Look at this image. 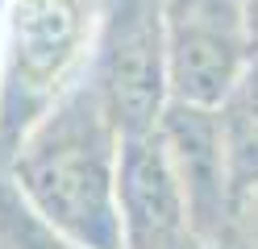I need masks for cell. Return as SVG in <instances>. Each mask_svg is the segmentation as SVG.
I'll return each instance as SVG.
<instances>
[{
	"label": "cell",
	"instance_id": "cell-5",
	"mask_svg": "<svg viewBox=\"0 0 258 249\" xmlns=\"http://www.w3.org/2000/svg\"><path fill=\"white\" fill-rule=\"evenodd\" d=\"M217 125H221L233 195L241 199L250 187H258V54L250 58L246 75L233 83V92L221 100Z\"/></svg>",
	"mask_w": 258,
	"mask_h": 249
},
{
	"label": "cell",
	"instance_id": "cell-1",
	"mask_svg": "<svg viewBox=\"0 0 258 249\" xmlns=\"http://www.w3.org/2000/svg\"><path fill=\"white\" fill-rule=\"evenodd\" d=\"M121 129L84 75L46 108L0 166L25 208L79 249H121Z\"/></svg>",
	"mask_w": 258,
	"mask_h": 249
},
{
	"label": "cell",
	"instance_id": "cell-2",
	"mask_svg": "<svg viewBox=\"0 0 258 249\" xmlns=\"http://www.w3.org/2000/svg\"><path fill=\"white\" fill-rule=\"evenodd\" d=\"M108 0H0V166L88 75Z\"/></svg>",
	"mask_w": 258,
	"mask_h": 249
},
{
	"label": "cell",
	"instance_id": "cell-4",
	"mask_svg": "<svg viewBox=\"0 0 258 249\" xmlns=\"http://www.w3.org/2000/svg\"><path fill=\"white\" fill-rule=\"evenodd\" d=\"M171 100L221 108L258 54L250 0H163Z\"/></svg>",
	"mask_w": 258,
	"mask_h": 249
},
{
	"label": "cell",
	"instance_id": "cell-6",
	"mask_svg": "<svg viewBox=\"0 0 258 249\" xmlns=\"http://www.w3.org/2000/svg\"><path fill=\"white\" fill-rule=\"evenodd\" d=\"M0 249H79V245L46 228L0 171Z\"/></svg>",
	"mask_w": 258,
	"mask_h": 249
},
{
	"label": "cell",
	"instance_id": "cell-7",
	"mask_svg": "<svg viewBox=\"0 0 258 249\" xmlns=\"http://www.w3.org/2000/svg\"><path fill=\"white\" fill-rule=\"evenodd\" d=\"M237 245L258 249V187H250L237 199Z\"/></svg>",
	"mask_w": 258,
	"mask_h": 249
},
{
	"label": "cell",
	"instance_id": "cell-3",
	"mask_svg": "<svg viewBox=\"0 0 258 249\" xmlns=\"http://www.w3.org/2000/svg\"><path fill=\"white\" fill-rule=\"evenodd\" d=\"M88 79L121 137L158 129L171 104L163 0H108Z\"/></svg>",
	"mask_w": 258,
	"mask_h": 249
}]
</instances>
